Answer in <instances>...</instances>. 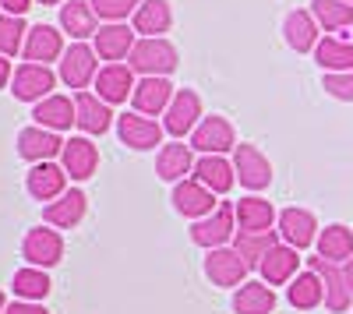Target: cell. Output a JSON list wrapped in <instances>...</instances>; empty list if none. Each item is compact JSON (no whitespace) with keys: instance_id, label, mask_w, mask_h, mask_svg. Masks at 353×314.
<instances>
[{"instance_id":"obj_1","label":"cell","mask_w":353,"mask_h":314,"mask_svg":"<svg viewBox=\"0 0 353 314\" xmlns=\"http://www.w3.org/2000/svg\"><path fill=\"white\" fill-rule=\"evenodd\" d=\"M131 71L145 74V78H166L170 71H176V64H181V53H176V46L170 39H138L131 56H128Z\"/></svg>"},{"instance_id":"obj_2","label":"cell","mask_w":353,"mask_h":314,"mask_svg":"<svg viewBox=\"0 0 353 314\" xmlns=\"http://www.w3.org/2000/svg\"><path fill=\"white\" fill-rule=\"evenodd\" d=\"M233 237H237V205H216V212H209L205 219H194L191 226V240L205 251H216V247H226Z\"/></svg>"},{"instance_id":"obj_3","label":"cell","mask_w":353,"mask_h":314,"mask_svg":"<svg viewBox=\"0 0 353 314\" xmlns=\"http://www.w3.org/2000/svg\"><path fill=\"white\" fill-rule=\"evenodd\" d=\"M191 149L201 156H223L230 149H237V134H233V124L219 113L212 117H201V124L191 131Z\"/></svg>"},{"instance_id":"obj_4","label":"cell","mask_w":353,"mask_h":314,"mask_svg":"<svg viewBox=\"0 0 353 314\" xmlns=\"http://www.w3.org/2000/svg\"><path fill=\"white\" fill-rule=\"evenodd\" d=\"M233 169H237V180L248 187V191H265L272 184V163L265 159V152L251 141H241L233 149Z\"/></svg>"},{"instance_id":"obj_5","label":"cell","mask_w":353,"mask_h":314,"mask_svg":"<svg viewBox=\"0 0 353 314\" xmlns=\"http://www.w3.org/2000/svg\"><path fill=\"white\" fill-rule=\"evenodd\" d=\"M21 258L36 269H53L64 258V237L57 230H46V226H36L21 240Z\"/></svg>"},{"instance_id":"obj_6","label":"cell","mask_w":353,"mask_h":314,"mask_svg":"<svg viewBox=\"0 0 353 314\" xmlns=\"http://www.w3.org/2000/svg\"><path fill=\"white\" fill-rule=\"evenodd\" d=\"M163 124H156L152 117H145V113H121L117 117V134L128 149L134 152H149L156 145H163Z\"/></svg>"},{"instance_id":"obj_7","label":"cell","mask_w":353,"mask_h":314,"mask_svg":"<svg viewBox=\"0 0 353 314\" xmlns=\"http://www.w3.org/2000/svg\"><path fill=\"white\" fill-rule=\"evenodd\" d=\"M53 85H57V74L46 67V64H21L14 67V78H11V92L14 99L21 103H39L46 96H53Z\"/></svg>"},{"instance_id":"obj_8","label":"cell","mask_w":353,"mask_h":314,"mask_svg":"<svg viewBox=\"0 0 353 314\" xmlns=\"http://www.w3.org/2000/svg\"><path fill=\"white\" fill-rule=\"evenodd\" d=\"M198 124H201V99H198V92H194V89H176V92H173V103L166 106L163 127H166L173 138H184V134H191Z\"/></svg>"},{"instance_id":"obj_9","label":"cell","mask_w":353,"mask_h":314,"mask_svg":"<svg viewBox=\"0 0 353 314\" xmlns=\"http://www.w3.org/2000/svg\"><path fill=\"white\" fill-rule=\"evenodd\" d=\"M248 272L251 269L241 258L237 247H216V251H209V258H205V275H209L216 286H244Z\"/></svg>"},{"instance_id":"obj_10","label":"cell","mask_w":353,"mask_h":314,"mask_svg":"<svg viewBox=\"0 0 353 314\" xmlns=\"http://www.w3.org/2000/svg\"><path fill=\"white\" fill-rule=\"evenodd\" d=\"M21 53H25L28 64H46L50 67V61H61L64 56V32H57L53 25H32L25 36Z\"/></svg>"},{"instance_id":"obj_11","label":"cell","mask_w":353,"mask_h":314,"mask_svg":"<svg viewBox=\"0 0 353 314\" xmlns=\"http://www.w3.org/2000/svg\"><path fill=\"white\" fill-rule=\"evenodd\" d=\"M96 50L85 46V43H74L71 50H64L61 56V78L64 85H71V89H85L88 81H96L99 74V64H96Z\"/></svg>"},{"instance_id":"obj_12","label":"cell","mask_w":353,"mask_h":314,"mask_svg":"<svg viewBox=\"0 0 353 314\" xmlns=\"http://www.w3.org/2000/svg\"><path fill=\"white\" fill-rule=\"evenodd\" d=\"M138 32L134 28H128L124 21H110V25H99V32L92 36L96 39V53L103 56V61H110V64H121V61H128L131 56V50H134V39Z\"/></svg>"},{"instance_id":"obj_13","label":"cell","mask_w":353,"mask_h":314,"mask_svg":"<svg viewBox=\"0 0 353 314\" xmlns=\"http://www.w3.org/2000/svg\"><path fill=\"white\" fill-rule=\"evenodd\" d=\"M64 152V141L57 131H46V127H21L18 131V156L28 159V163H50L53 156Z\"/></svg>"},{"instance_id":"obj_14","label":"cell","mask_w":353,"mask_h":314,"mask_svg":"<svg viewBox=\"0 0 353 314\" xmlns=\"http://www.w3.org/2000/svg\"><path fill=\"white\" fill-rule=\"evenodd\" d=\"M173 209L188 219H205L209 212H216V194L205 184H198L194 177H188L173 187Z\"/></svg>"},{"instance_id":"obj_15","label":"cell","mask_w":353,"mask_h":314,"mask_svg":"<svg viewBox=\"0 0 353 314\" xmlns=\"http://www.w3.org/2000/svg\"><path fill=\"white\" fill-rule=\"evenodd\" d=\"M134 71L131 64H106L96 74V96L103 103H128V96H134Z\"/></svg>"},{"instance_id":"obj_16","label":"cell","mask_w":353,"mask_h":314,"mask_svg":"<svg viewBox=\"0 0 353 314\" xmlns=\"http://www.w3.org/2000/svg\"><path fill=\"white\" fill-rule=\"evenodd\" d=\"M173 25V8L170 0H141L138 11L131 14V28L141 39H159Z\"/></svg>"},{"instance_id":"obj_17","label":"cell","mask_w":353,"mask_h":314,"mask_svg":"<svg viewBox=\"0 0 353 314\" xmlns=\"http://www.w3.org/2000/svg\"><path fill=\"white\" fill-rule=\"evenodd\" d=\"M68 191V169L57 166V163H36L28 169V194L36 198V202H57Z\"/></svg>"},{"instance_id":"obj_18","label":"cell","mask_w":353,"mask_h":314,"mask_svg":"<svg viewBox=\"0 0 353 314\" xmlns=\"http://www.w3.org/2000/svg\"><path fill=\"white\" fill-rule=\"evenodd\" d=\"M279 240L304 251L307 244L318 240V219L307 209H283L279 212Z\"/></svg>"},{"instance_id":"obj_19","label":"cell","mask_w":353,"mask_h":314,"mask_svg":"<svg viewBox=\"0 0 353 314\" xmlns=\"http://www.w3.org/2000/svg\"><path fill=\"white\" fill-rule=\"evenodd\" d=\"M318 275H321V286H325V307L329 311H336V314H343L346 307H350V300H353V293H350V286H346V275H343V269L336 265V262H329V258H311L307 262Z\"/></svg>"},{"instance_id":"obj_20","label":"cell","mask_w":353,"mask_h":314,"mask_svg":"<svg viewBox=\"0 0 353 314\" xmlns=\"http://www.w3.org/2000/svg\"><path fill=\"white\" fill-rule=\"evenodd\" d=\"M61 166L68 169L71 180H88L99 169V149L88 138H71V141H64Z\"/></svg>"},{"instance_id":"obj_21","label":"cell","mask_w":353,"mask_h":314,"mask_svg":"<svg viewBox=\"0 0 353 314\" xmlns=\"http://www.w3.org/2000/svg\"><path fill=\"white\" fill-rule=\"evenodd\" d=\"M191 177L198 184H205L212 194H226L237 184V169H233V163H226L223 156H201V159H194Z\"/></svg>"},{"instance_id":"obj_22","label":"cell","mask_w":353,"mask_h":314,"mask_svg":"<svg viewBox=\"0 0 353 314\" xmlns=\"http://www.w3.org/2000/svg\"><path fill=\"white\" fill-rule=\"evenodd\" d=\"M134 113H145V117H156V113H166V106L173 103V85L166 78H141L134 85Z\"/></svg>"},{"instance_id":"obj_23","label":"cell","mask_w":353,"mask_h":314,"mask_svg":"<svg viewBox=\"0 0 353 314\" xmlns=\"http://www.w3.org/2000/svg\"><path fill=\"white\" fill-rule=\"evenodd\" d=\"M85 209H88V198H85V191L74 187V191H64L57 202H50L43 209V219L50 226H57V230H71V226H78L85 219Z\"/></svg>"},{"instance_id":"obj_24","label":"cell","mask_w":353,"mask_h":314,"mask_svg":"<svg viewBox=\"0 0 353 314\" xmlns=\"http://www.w3.org/2000/svg\"><path fill=\"white\" fill-rule=\"evenodd\" d=\"M74 113H78V127L85 134H106L110 124H113V113H110V103H103L96 92H78L74 96Z\"/></svg>"},{"instance_id":"obj_25","label":"cell","mask_w":353,"mask_h":314,"mask_svg":"<svg viewBox=\"0 0 353 314\" xmlns=\"http://www.w3.org/2000/svg\"><path fill=\"white\" fill-rule=\"evenodd\" d=\"M297 265H301L297 247H290V244H276V247L261 258L258 272H261V279L269 282V286H283V282H290L293 275H297Z\"/></svg>"},{"instance_id":"obj_26","label":"cell","mask_w":353,"mask_h":314,"mask_svg":"<svg viewBox=\"0 0 353 314\" xmlns=\"http://www.w3.org/2000/svg\"><path fill=\"white\" fill-rule=\"evenodd\" d=\"M194 169V156H191V145L184 141H170V145L159 149V159H156V174L170 184H181L191 177Z\"/></svg>"},{"instance_id":"obj_27","label":"cell","mask_w":353,"mask_h":314,"mask_svg":"<svg viewBox=\"0 0 353 314\" xmlns=\"http://www.w3.org/2000/svg\"><path fill=\"white\" fill-rule=\"evenodd\" d=\"M32 117H36V124L46 127V131H68V127L78 121L74 99H68V96H46V99L36 103Z\"/></svg>"},{"instance_id":"obj_28","label":"cell","mask_w":353,"mask_h":314,"mask_svg":"<svg viewBox=\"0 0 353 314\" xmlns=\"http://www.w3.org/2000/svg\"><path fill=\"white\" fill-rule=\"evenodd\" d=\"M61 28L71 36V39H88L99 32V18L92 11V4H85V0H71V4H61Z\"/></svg>"},{"instance_id":"obj_29","label":"cell","mask_w":353,"mask_h":314,"mask_svg":"<svg viewBox=\"0 0 353 314\" xmlns=\"http://www.w3.org/2000/svg\"><path fill=\"white\" fill-rule=\"evenodd\" d=\"M283 36H286V46L297 50V53H307L318 46V21L311 11H290L286 21H283Z\"/></svg>"},{"instance_id":"obj_30","label":"cell","mask_w":353,"mask_h":314,"mask_svg":"<svg viewBox=\"0 0 353 314\" xmlns=\"http://www.w3.org/2000/svg\"><path fill=\"white\" fill-rule=\"evenodd\" d=\"M272 222H276L272 202H265V198H258V194L241 198V202H237V230L265 233V230H272Z\"/></svg>"},{"instance_id":"obj_31","label":"cell","mask_w":353,"mask_h":314,"mask_svg":"<svg viewBox=\"0 0 353 314\" xmlns=\"http://www.w3.org/2000/svg\"><path fill=\"white\" fill-rule=\"evenodd\" d=\"M286 300L293 307H301V311H311L318 304H325V286H321V275L314 269L307 272H297L290 279V286H286Z\"/></svg>"},{"instance_id":"obj_32","label":"cell","mask_w":353,"mask_h":314,"mask_svg":"<svg viewBox=\"0 0 353 314\" xmlns=\"http://www.w3.org/2000/svg\"><path fill=\"white\" fill-rule=\"evenodd\" d=\"M233 311L237 314H272L276 311V293L269 282H244L233 293Z\"/></svg>"},{"instance_id":"obj_33","label":"cell","mask_w":353,"mask_h":314,"mask_svg":"<svg viewBox=\"0 0 353 314\" xmlns=\"http://www.w3.org/2000/svg\"><path fill=\"white\" fill-rule=\"evenodd\" d=\"M318 254L321 258H329V262H350L353 258V230L343 222H332L325 226V230L318 233Z\"/></svg>"},{"instance_id":"obj_34","label":"cell","mask_w":353,"mask_h":314,"mask_svg":"<svg viewBox=\"0 0 353 314\" xmlns=\"http://www.w3.org/2000/svg\"><path fill=\"white\" fill-rule=\"evenodd\" d=\"M314 61L321 64V71H353V43H346L339 36L318 39Z\"/></svg>"},{"instance_id":"obj_35","label":"cell","mask_w":353,"mask_h":314,"mask_svg":"<svg viewBox=\"0 0 353 314\" xmlns=\"http://www.w3.org/2000/svg\"><path fill=\"white\" fill-rule=\"evenodd\" d=\"M276 244H279V230H265V233L237 230V237H233V247L241 251V258L248 262V269H258L261 258H265V254H269Z\"/></svg>"},{"instance_id":"obj_36","label":"cell","mask_w":353,"mask_h":314,"mask_svg":"<svg viewBox=\"0 0 353 314\" xmlns=\"http://www.w3.org/2000/svg\"><path fill=\"white\" fill-rule=\"evenodd\" d=\"M311 14H314L318 28H325V32H343L346 25H353L350 0H311Z\"/></svg>"},{"instance_id":"obj_37","label":"cell","mask_w":353,"mask_h":314,"mask_svg":"<svg viewBox=\"0 0 353 314\" xmlns=\"http://www.w3.org/2000/svg\"><path fill=\"white\" fill-rule=\"evenodd\" d=\"M14 293L21 297V300H43L50 290H53V282H50V275H46V269H36V265H28V269H18L14 272Z\"/></svg>"},{"instance_id":"obj_38","label":"cell","mask_w":353,"mask_h":314,"mask_svg":"<svg viewBox=\"0 0 353 314\" xmlns=\"http://www.w3.org/2000/svg\"><path fill=\"white\" fill-rule=\"evenodd\" d=\"M25 36H28V28H25L21 18H14V14H0V53H4V56L21 53Z\"/></svg>"},{"instance_id":"obj_39","label":"cell","mask_w":353,"mask_h":314,"mask_svg":"<svg viewBox=\"0 0 353 314\" xmlns=\"http://www.w3.org/2000/svg\"><path fill=\"white\" fill-rule=\"evenodd\" d=\"M96 11V18H106V21H124L128 14L138 11L141 0H88Z\"/></svg>"},{"instance_id":"obj_40","label":"cell","mask_w":353,"mask_h":314,"mask_svg":"<svg viewBox=\"0 0 353 314\" xmlns=\"http://www.w3.org/2000/svg\"><path fill=\"white\" fill-rule=\"evenodd\" d=\"M321 89H325L332 99L353 103V71H325V78H321Z\"/></svg>"},{"instance_id":"obj_41","label":"cell","mask_w":353,"mask_h":314,"mask_svg":"<svg viewBox=\"0 0 353 314\" xmlns=\"http://www.w3.org/2000/svg\"><path fill=\"white\" fill-rule=\"evenodd\" d=\"M4 314H50V311L43 304H36V300H14V304H8Z\"/></svg>"},{"instance_id":"obj_42","label":"cell","mask_w":353,"mask_h":314,"mask_svg":"<svg viewBox=\"0 0 353 314\" xmlns=\"http://www.w3.org/2000/svg\"><path fill=\"white\" fill-rule=\"evenodd\" d=\"M0 8H4L8 14H14V18H21L28 8H32V0H0Z\"/></svg>"},{"instance_id":"obj_43","label":"cell","mask_w":353,"mask_h":314,"mask_svg":"<svg viewBox=\"0 0 353 314\" xmlns=\"http://www.w3.org/2000/svg\"><path fill=\"white\" fill-rule=\"evenodd\" d=\"M14 78V67H11V61H8V56L4 53H0V89H4V85Z\"/></svg>"},{"instance_id":"obj_44","label":"cell","mask_w":353,"mask_h":314,"mask_svg":"<svg viewBox=\"0 0 353 314\" xmlns=\"http://www.w3.org/2000/svg\"><path fill=\"white\" fill-rule=\"evenodd\" d=\"M343 275H346V286H350V293H353V258L343 262Z\"/></svg>"},{"instance_id":"obj_45","label":"cell","mask_w":353,"mask_h":314,"mask_svg":"<svg viewBox=\"0 0 353 314\" xmlns=\"http://www.w3.org/2000/svg\"><path fill=\"white\" fill-rule=\"evenodd\" d=\"M4 311H8V297H4V293H0V314H4Z\"/></svg>"},{"instance_id":"obj_46","label":"cell","mask_w":353,"mask_h":314,"mask_svg":"<svg viewBox=\"0 0 353 314\" xmlns=\"http://www.w3.org/2000/svg\"><path fill=\"white\" fill-rule=\"evenodd\" d=\"M39 4H61V0H39Z\"/></svg>"},{"instance_id":"obj_47","label":"cell","mask_w":353,"mask_h":314,"mask_svg":"<svg viewBox=\"0 0 353 314\" xmlns=\"http://www.w3.org/2000/svg\"><path fill=\"white\" fill-rule=\"evenodd\" d=\"M350 4H353V0H350Z\"/></svg>"}]
</instances>
